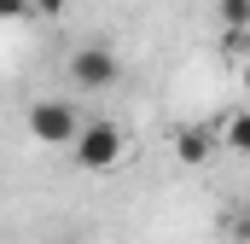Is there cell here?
I'll list each match as a JSON object with an SVG mask.
<instances>
[{
  "mask_svg": "<svg viewBox=\"0 0 250 244\" xmlns=\"http://www.w3.org/2000/svg\"><path fill=\"white\" fill-rule=\"evenodd\" d=\"M70 157H76V169L82 175H111L117 163H123V128L105 117L82 122V134L70 140Z\"/></svg>",
  "mask_w": 250,
  "mask_h": 244,
  "instance_id": "1",
  "label": "cell"
},
{
  "mask_svg": "<svg viewBox=\"0 0 250 244\" xmlns=\"http://www.w3.org/2000/svg\"><path fill=\"white\" fill-rule=\"evenodd\" d=\"M23 122H29V134H35L41 145H70V140L82 134V111H76L70 99H35Z\"/></svg>",
  "mask_w": 250,
  "mask_h": 244,
  "instance_id": "2",
  "label": "cell"
},
{
  "mask_svg": "<svg viewBox=\"0 0 250 244\" xmlns=\"http://www.w3.org/2000/svg\"><path fill=\"white\" fill-rule=\"evenodd\" d=\"M64 70H70V81H76L82 93H105V87H117V76H123V59H117L111 47H99V41H93V47H76Z\"/></svg>",
  "mask_w": 250,
  "mask_h": 244,
  "instance_id": "3",
  "label": "cell"
},
{
  "mask_svg": "<svg viewBox=\"0 0 250 244\" xmlns=\"http://www.w3.org/2000/svg\"><path fill=\"white\" fill-rule=\"evenodd\" d=\"M215 145H221V122H215V128H204V122H187V128L175 134V157H181V169H204Z\"/></svg>",
  "mask_w": 250,
  "mask_h": 244,
  "instance_id": "4",
  "label": "cell"
},
{
  "mask_svg": "<svg viewBox=\"0 0 250 244\" xmlns=\"http://www.w3.org/2000/svg\"><path fill=\"white\" fill-rule=\"evenodd\" d=\"M221 145H233V151H245V157H250V105H245V111H233V117H221Z\"/></svg>",
  "mask_w": 250,
  "mask_h": 244,
  "instance_id": "5",
  "label": "cell"
},
{
  "mask_svg": "<svg viewBox=\"0 0 250 244\" xmlns=\"http://www.w3.org/2000/svg\"><path fill=\"white\" fill-rule=\"evenodd\" d=\"M221 29H250V0H215Z\"/></svg>",
  "mask_w": 250,
  "mask_h": 244,
  "instance_id": "6",
  "label": "cell"
},
{
  "mask_svg": "<svg viewBox=\"0 0 250 244\" xmlns=\"http://www.w3.org/2000/svg\"><path fill=\"white\" fill-rule=\"evenodd\" d=\"M35 18V0H0V23H23Z\"/></svg>",
  "mask_w": 250,
  "mask_h": 244,
  "instance_id": "7",
  "label": "cell"
},
{
  "mask_svg": "<svg viewBox=\"0 0 250 244\" xmlns=\"http://www.w3.org/2000/svg\"><path fill=\"white\" fill-rule=\"evenodd\" d=\"M227 53L233 59H250V29H227Z\"/></svg>",
  "mask_w": 250,
  "mask_h": 244,
  "instance_id": "8",
  "label": "cell"
},
{
  "mask_svg": "<svg viewBox=\"0 0 250 244\" xmlns=\"http://www.w3.org/2000/svg\"><path fill=\"white\" fill-rule=\"evenodd\" d=\"M239 87H245V99H250V59L239 64Z\"/></svg>",
  "mask_w": 250,
  "mask_h": 244,
  "instance_id": "9",
  "label": "cell"
},
{
  "mask_svg": "<svg viewBox=\"0 0 250 244\" xmlns=\"http://www.w3.org/2000/svg\"><path fill=\"white\" fill-rule=\"evenodd\" d=\"M64 6H70V0H41V12H47V18H53V12H64Z\"/></svg>",
  "mask_w": 250,
  "mask_h": 244,
  "instance_id": "10",
  "label": "cell"
},
{
  "mask_svg": "<svg viewBox=\"0 0 250 244\" xmlns=\"http://www.w3.org/2000/svg\"><path fill=\"white\" fill-rule=\"evenodd\" d=\"M239 233H245V239H250V221H245V227H239Z\"/></svg>",
  "mask_w": 250,
  "mask_h": 244,
  "instance_id": "11",
  "label": "cell"
},
{
  "mask_svg": "<svg viewBox=\"0 0 250 244\" xmlns=\"http://www.w3.org/2000/svg\"><path fill=\"white\" fill-rule=\"evenodd\" d=\"M59 244H76V239H59Z\"/></svg>",
  "mask_w": 250,
  "mask_h": 244,
  "instance_id": "12",
  "label": "cell"
}]
</instances>
